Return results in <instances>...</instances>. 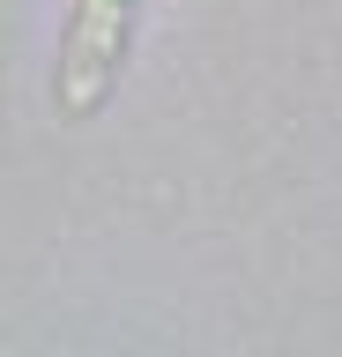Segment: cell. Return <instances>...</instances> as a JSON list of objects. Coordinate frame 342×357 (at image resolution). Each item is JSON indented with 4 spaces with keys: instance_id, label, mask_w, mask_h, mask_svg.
I'll use <instances>...</instances> for the list:
<instances>
[{
    "instance_id": "cell-1",
    "label": "cell",
    "mask_w": 342,
    "mask_h": 357,
    "mask_svg": "<svg viewBox=\"0 0 342 357\" xmlns=\"http://www.w3.org/2000/svg\"><path fill=\"white\" fill-rule=\"evenodd\" d=\"M141 0H75L68 30H60V67H52V112L60 119H90L119 89L127 45H134Z\"/></svg>"
}]
</instances>
